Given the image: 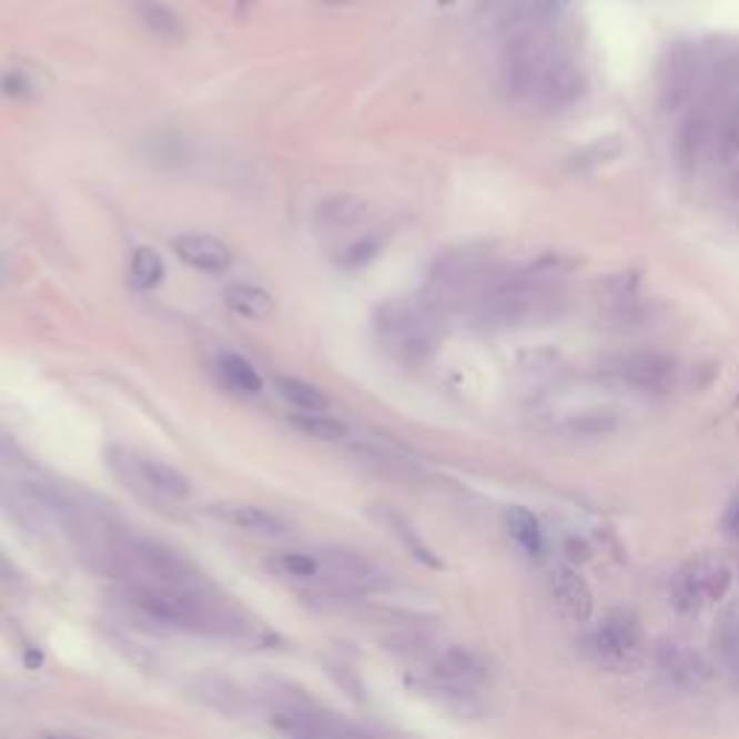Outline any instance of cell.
I'll return each mask as SVG.
<instances>
[{
	"instance_id": "21",
	"label": "cell",
	"mask_w": 739,
	"mask_h": 739,
	"mask_svg": "<svg viewBox=\"0 0 739 739\" xmlns=\"http://www.w3.org/2000/svg\"><path fill=\"white\" fill-rule=\"evenodd\" d=\"M506 529H508V535L515 537V544L520 546L526 555H532V558H540V551H544V529H540V520L532 515L529 508H523V506L508 508Z\"/></svg>"
},
{
	"instance_id": "5",
	"label": "cell",
	"mask_w": 739,
	"mask_h": 739,
	"mask_svg": "<svg viewBox=\"0 0 739 739\" xmlns=\"http://www.w3.org/2000/svg\"><path fill=\"white\" fill-rule=\"evenodd\" d=\"M124 601L131 604L136 613H142L145 618L156 624H165V627H174V630L185 632H205L214 630V618L205 609V604L200 598H194V593H182V589L171 587H128L124 589Z\"/></svg>"
},
{
	"instance_id": "2",
	"label": "cell",
	"mask_w": 739,
	"mask_h": 739,
	"mask_svg": "<svg viewBox=\"0 0 739 739\" xmlns=\"http://www.w3.org/2000/svg\"><path fill=\"white\" fill-rule=\"evenodd\" d=\"M566 306V292L558 281L544 275H506L488 283L477 304L486 326H532L558 318Z\"/></svg>"
},
{
	"instance_id": "33",
	"label": "cell",
	"mask_w": 739,
	"mask_h": 739,
	"mask_svg": "<svg viewBox=\"0 0 739 739\" xmlns=\"http://www.w3.org/2000/svg\"><path fill=\"white\" fill-rule=\"evenodd\" d=\"M237 3H252V0H237Z\"/></svg>"
},
{
	"instance_id": "10",
	"label": "cell",
	"mask_w": 739,
	"mask_h": 739,
	"mask_svg": "<svg viewBox=\"0 0 739 739\" xmlns=\"http://www.w3.org/2000/svg\"><path fill=\"white\" fill-rule=\"evenodd\" d=\"M171 246L185 266L196 269V272H209V275H220L234 261L232 249L214 234H176L171 240Z\"/></svg>"
},
{
	"instance_id": "19",
	"label": "cell",
	"mask_w": 739,
	"mask_h": 739,
	"mask_svg": "<svg viewBox=\"0 0 739 739\" xmlns=\"http://www.w3.org/2000/svg\"><path fill=\"white\" fill-rule=\"evenodd\" d=\"M225 306L249 321H266L275 312V297L257 283H229L223 290Z\"/></svg>"
},
{
	"instance_id": "11",
	"label": "cell",
	"mask_w": 739,
	"mask_h": 739,
	"mask_svg": "<svg viewBox=\"0 0 739 739\" xmlns=\"http://www.w3.org/2000/svg\"><path fill=\"white\" fill-rule=\"evenodd\" d=\"M209 515L217 517L225 526H232V529L249 532V535L281 537L290 532L283 517L263 506H254V503H214V506H209Z\"/></svg>"
},
{
	"instance_id": "4",
	"label": "cell",
	"mask_w": 739,
	"mask_h": 739,
	"mask_svg": "<svg viewBox=\"0 0 739 739\" xmlns=\"http://www.w3.org/2000/svg\"><path fill=\"white\" fill-rule=\"evenodd\" d=\"M739 148V104L713 102L705 104L681 124L676 136L679 160L696 162L702 153L710 156H731Z\"/></svg>"
},
{
	"instance_id": "22",
	"label": "cell",
	"mask_w": 739,
	"mask_h": 739,
	"mask_svg": "<svg viewBox=\"0 0 739 739\" xmlns=\"http://www.w3.org/2000/svg\"><path fill=\"white\" fill-rule=\"evenodd\" d=\"M713 647H717L725 670H728L739 685V604L725 609L722 618H719L717 632H713Z\"/></svg>"
},
{
	"instance_id": "13",
	"label": "cell",
	"mask_w": 739,
	"mask_h": 739,
	"mask_svg": "<svg viewBox=\"0 0 739 739\" xmlns=\"http://www.w3.org/2000/svg\"><path fill=\"white\" fill-rule=\"evenodd\" d=\"M618 376H621L627 385L638 387V391L659 393L665 391V387H670V382H674L676 362L670 355L661 353H632L621 358Z\"/></svg>"
},
{
	"instance_id": "17",
	"label": "cell",
	"mask_w": 739,
	"mask_h": 739,
	"mask_svg": "<svg viewBox=\"0 0 739 739\" xmlns=\"http://www.w3.org/2000/svg\"><path fill=\"white\" fill-rule=\"evenodd\" d=\"M434 674L436 679H443L451 688H472V685L486 679V665L468 647H451V650L439 656V661L434 665Z\"/></svg>"
},
{
	"instance_id": "30",
	"label": "cell",
	"mask_w": 739,
	"mask_h": 739,
	"mask_svg": "<svg viewBox=\"0 0 739 739\" xmlns=\"http://www.w3.org/2000/svg\"><path fill=\"white\" fill-rule=\"evenodd\" d=\"M728 529H731V535L739 540V503L731 508V515H728Z\"/></svg>"
},
{
	"instance_id": "20",
	"label": "cell",
	"mask_w": 739,
	"mask_h": 739,
	"mask_svg": "<svg viewBox=\"0 0 739 739\" xmlns=\"http://www.w3.org/2000/svg\"><path fill=\"white\" fill-rule=\"evenodd\" d=\"M367 214V205L355 196H330L315 209V229L318 232H347L358 225Z\"/></svg>"
},
{
	"instance_id": "9",
	"label": "cell",
	"mask_w": 739,
	"mask_h": 739,
	"mask_svg": "<svg viewBox=\"0 0 739 739\" xmlns=\"http://www.w3.org/2000/svg\"><path fill=\"white\" fill-rule=\"evenodd\" d=\"M133 558L145 566L153 578L160 580V587L182 589V593H194L200 584H203V575L191 564L185 555H180L171 546L160 544V540H151V537H136L131 544Z\"/></svg>"
},
{
	"instance_id": "3",
	"label": "cell",
	"mask_w": 739,
	"mask_h": 739,
	"mask_svg": "<svg viewBox=\"0 0 739 739\" xmlns=\"http://www.w3.org/2000/svg\"><path fill=\"white\" fill-rule=\"evenodd\" d=\"M376 330L382 347L402 364H419L434 353L439 341V318L434 304L391 301L378 306Z\"/></svg>"
},
{
	"instance_id": "29",
	"label": "cell",
	"mask_w": 739,
	"mask_h": 739,
	"mask_svg": "<svg viewBox=\"0 0 739 739\" xmlns=\"http://www.w3.org/2000/svg\"><path fill=\"white\" fill-rule=\"evenodd\" d=\"M0 580H16V566L0 555Z\"/></svg>"
},
{
	"instance_id": "24",
	"label": "cell",
	"mask_w": 739,
	"mask_h": 739,
	"mask_svg": "<svg viewBox=\"0 0 739 739\" xmlns=\"http://www.w3.org/2000/svg\"><path fill=\"white\" fill-rule=\"evenodd\" d=\"M275 387L281 391L283 399L295 405L297 411H304V414H324L326 405H330L324 391H318V387L297 376H277Z\"/></svg>"
},
{
	"instance_id": "23",
	"label": "cell",
	"mask_w": 739,
	"mask_h": 739,
	"mask_svg": "<svg viewBox=\"0 0 739 739\" xmlns=\"http://www.w3.org/2000/svg\"><path fill=\"white\" fill-rule=\"evenodd\" d=\"M217 370L223 382L232 391L237 393H261L263 391V378L261 373L254 370L252 362H246L243 355L237 353H223L217 358Z\"/></svg>"
},
{
	"instance_id": "1",
	"label": "cell",
	"mask_w": 739,
	"mask_h": 739,
	"mask_svg": "<svg viewBox=\"0 0 739 739\" xmlns=\"http://www.w3.org/2000/svg\"><path fill=\"white\" fill-rule=\"evenodd\" d=\"M506 81L517 102L544 110L566 108L584 93V73L549 21L523 27L508 50Z\"/></svg>"
},
{
	"instance_id": "26",
	"label": "cell",
	"mask_w": 739,
	"mask_h": 739,
	"mask_svg": "<svg viewBox=\"0 0 739 739\" xmlns=\"http://www.w3.org/2000/svg\"><path fill=\"white\" fill-rule=\"evenodd\" d=\"M165 277V261L162 254L151 246H139L131 254V283L139 292L156 290Z\"/></svg>"
},
{
	"instance_id": "31",
	"label": "cell",
	"mask_w": 739,
	"mask_h": 739,
	"mask_svg": "<svg viewBox=\"0 0 739 739\" xmlns=\"http://www.w3.org/2000/svg\"><path fill=\"white\" fill-rule=\"evenodd\" d=\"M38 739H84V737H75V733H55V731H50V733H41V737Z\"/></svg>"
},
{
	"instance_id": "14",
	"label": "cell",
	"mask_w": 739,
	"mask_h": 739,
	"mask_svg": "<svg viewBox=\"0 0 739 739\" xmlns=\"http://www.w3.org/2000/svg\"><path fill=\"white\" fill-rule=\"evenodd\" d=\"M321 566H326L330 573L338 578L341 587L353 589H373L382 584V573L376 569L373 560H367L362 551L344 549V546H330L318 555Z\"/></svg>"
},
{
	"instance_id": "32",
	"label": "cell",
	"mask_w": 739,
	"mask_h": 739,
	"mask_svg": "<svg viewBox=\"0 0 739 739\" xmlns=\"http://www.w3.org/2000/svg\"><path fill=\"white\" fill-rule=\"evenodd\" d=\"M324 7H350L353 0H321Z\"/></svg>"
},
{
	"instance_id": "6",
	"label": "cell",
	"mask_w": 739,
	"mask_h": 739,
	"mask_svg": "<svg viewBox=\"0 0 739 739\" xmlns=\"http://www.w3.org/2000/svg\"><path fill=\"white\" fill-rule=\"evenodd\" d=\"M492 281L486 254L474 252V249L451 252L443 263H436L434 275H431L434 306L439 310V306L479 304Z\"/></svg>"
},
{
	"instance_id": "8",
	"label": "cell",
	"mask_w": 739,
	"mask_h": 739,
	"mask_svg": "<svg viewBox=\"0 0 739 739\" xmlns=\"http://www.w3.org/2000/svg\"><path fill=\"white\" fill-rule=\"evenodd\" d=\"M587 647L598 665L609 670H627L636 667L641 659V647H645V632L641 624L630 613H613L595 627L593 636L587 638Z\"/></svg>"
},
{
	"instance_id": "16",
	"label": "cell",
	"mask_w": 739,
	"mask_h": 739,
	"mask_svg": "<svg viewBox=\"0 0 739 739\" xmlns=\"http://www.w3.org/2000/svg\"><path fill=\"white\" fill-rule=\"evenodd\" d=\"M136 18L142 23V30L148 32L156 41H165V44H180L185 41L189 30H185V21L180 18L176 9H171L162 0H136Z\"/></svg>"
},
{
	"instance_id": "7",
	"label": "cell",
	"mask_w": 739,
	"mask_h": 739,
	"mask_svg": "<svg viewBox=\"0 0 739 739\" xmlns=\"http://www.w3.org/2000/svg\"><path fill=\"white\" fill-rule=\"evenodd\" d=\"M731 566L717 555H702L676 573L674 584H670V601L679 613L690 616V613H699L705 604L722 601L731 589Z\"/></svg>"
},
{
	"instance_id": "28",
	"label": "cell",
	"mask_w": 739,
	"mask_h": 739,
	"mask_svg": "<svg viewBox=\"0 0 739 739\" xmlns=\"http://www.w3.org/2000/svg\"><path fill=\"white\" fill-rule=\"evenodd\" d=\"M378 249H382V243H378L376 237H362L355 240V243H347V249L338 254V261L350 269L367 266V263L378 254Z\"/></svg>"
},
{
	"instance_id": "27",
	"label": "cell",
	"mask_w": 739,
	"mask_h": 739,
	"mask_svg": "<svg viewBox=\"0 0 739 739\" xmlns=\"http://www.w3.org/2000/svg\"><path fill=\"white\" fill-rule=\"evenodd\" d=\"M290 425L297 434L318 439V443H338V439H344V436L350 434L347 425L341 419H333V416L324 414H304V411L290 414Z\"/></svg>"
},
{
	"instance_id": "15",
	"label": "cell",
	"mask_w": 739,
	"mask_h": 739,
	"mask_svg": "<svg viewBox=\"0 0 739 739\" xmlns=\"http://www.w3.org/2000/svg\"><path fill=\"white\" fill-rule=\"evenodd\" d=\"M659 667L670 681L679 688H702L710 681V667L699 652L688 650L685 645H661L659 647Z\"/></svg>"
},
{
	"instance_id": "25",
	"label": "cell",
	"mask_w": 739,
	"mask_h": 739,
	"mask_svg": "<svg viewBox=\"0 0 739 739\" xmlns=\"http://www.w3.org/2000/svg\"><path fill=\"white\" fill-rule=\"evenodd\" d=\"M269 573L281 575V578H318L321 575V558L318 555H310V551H275L269 555L266 560Z\"/></svg>"
},
{
	"instance_id": "18",
	"label": "cell",
	"mask_w": 739,
	"mask_h": 739,
	"mask_svg": "<svg viewBox=\"0 0 739 739\" xmlns=\"http://www.w3.org/2000/svg\"><path fill=\"white\" fill-rule=\"evenodd\" d=\"M133 465H136V474L151 492L162 494L168 500H185V497H191V479L185 477L180 468H174V465L160 463V459L151 457H136Z\"/></svg>"
},
{
	"instance_id": "12",
	"label": "cell",
	"mask_w": 739,
	"mask_h": 739,
	"mask_svg": "<svg viewBox=\"0 0 739 739\" xmlns=\"http://www.w3.org/2000/svg\"><path fill=\"white\" fill-rule=\"evenodd\" d=\"M549 589L555 604H558V609L569 618V621L578 624L589 621V616H593L595 609L593 589H589L587 580L575 573L573 566H555L549 575Z\"/></svg>"
}]
</instances>
